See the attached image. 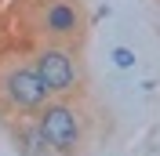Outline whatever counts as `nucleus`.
<instances>
[{
	"label": "nucleus",
	"instance_id": "obj_1",
	"mask_svg": "<svg viewBox=\"0 0 160 156\" xmlns=\"http://www.w3.org/2000/svg\"><path fill=\"white\" fill-rule=\"evenodd\" d=\"M51 156H91L102 134V109L91 95H58L33 113Z\"/></svg>",
	"mask_w": 160,
	"mask_h": 156
},
{
	"label": "nucleus",
	"instance_id": "obj_2",
	"mask_svg": "<svg viewBox=\"0 0 160 156\" xmlns=\"http://www.w3.org/2000/svg\"><path fill=\"white\" fill-rule=\"evenodd\" d=\"M29 58L37 66L51 98L58 95H84L91 84L84 44H58V40H33Z\"/></svg>",
	"mask_w": 160,
	"mask_h": 156
},
{
	"label": "nucleus",
	"instance_id": "obj_3",
	"mask_svg": "<svg viewBox=\"0 0 160 156\" xmlns=\"http://www.w3.org/2000/svg\"><path fill=\"white\" fill-rule=\"evenodd\" d=\"M22 26L33 40L84 44L88 11L84 0H22Z\"/></svg>",
	"mask_w": 160,
	"mask_h": 156
},
{
	"label": "nucleus",
	"instance_id": "obj_4",
	"mask_svg": "<svg viewBox=\"0 0 160 156\" xmlns=\"http://www.w3.org/2000/svg\"><path fill=\"white\" fill-rule=\"evenodd\" d=\"M48 98L51 95L29 55L0 58V116H33Z\"/></svg>",
	"mask_w": 160,
	"mask_h": 156
},
{
	"label": "nucleus",
	"instance_id": "obj_5",
	"mask_svg": "<svg viewBox=\"0 0 160 156\" xmlns=\"http://www.w3.org/2000/svg\"><path fill=\"white\" fill-rule=\"evenodd\" d=\"M4 127H8V138L18 156H51L33 116H4Z\"/></svg>",
	"mask_w": 160,
	"mask_h": 156
},
{
	"label": "nucleus",
	"instance_id": "obj_6",
	"mask_svg": "<svg viewBox=\"0 0 160 156\" xmlns=\"http://www.w3.org/2000/svg\"><path fill=\"white\" fill-rule=\"evenodd\" d=\"M113 62H117L120 69H131L135 66V51L131 47H113Z\"/></svg>",
	"mask_w": 160,
	"mask_h": 156
}]
</instances>
